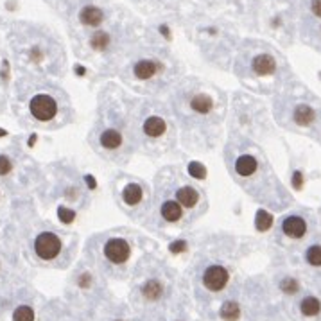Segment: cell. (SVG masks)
<instances>
[{
    "label": "cell",
    "instance_id": "6da1fadb",
    "mask_svg": "<svg viewBox=\"0 0 321 321\" xmlns=\"http://www.w3.org/2000/svg\"><path fill=\"white\" fill-rule=\"evenodd\" d=\"M34 251L42 260L56 259L61 251V241H59V237L51 233V231H43L34 241Z\"/></svg>",
    "mask_w": 321,
    "mask_h": 321
},
{
    "label": "cell",
    "instance_id": "7a4b0ae2",
    "mask_svg": "<svg viewBox=\"0 0 321 321\" xmlns=\"http://www.w3.org/2000/svg\"><path fill=\"white\" fill-rule=\"evenodd\" d=\"M29 108H31L33 117L42 120V122L52 120L57 113V104L51 95H36V97H33Z\"/></svg>",
    "mask_w": 321,
    "mask_h": 321
},
{
    "label": "cell",
    "instance_id": "3957f363",
    "mask_svg": "<svg viewBox=\"0 0 321 321\" xmlns=\"http://www.w3.org/2000/svg\"><path fill=\"white\" fill-rule=\"evenodd\" d=\"M129 253H131V248L124 239H109L104 244V255L113 264H124L129 259Z\"/></svg>",
    "mask_w": 321,
    "mask_h": 321
},
{
    "label": "cell",
    "instance_id": "277c9868",
    "mask_svg": "<svg viewBox=\"0 0 321 321\" xmlns=\"http://www.w3.org/2000/svg\"><path fill=\"white\" fill-rule=\"evenodd\" d=\"M228 271L222 266H210L203 273V283L205 287L210 291H221L228 283Z\"/></svg>",
    "mask_w": 321,
    "mask_h": 321
},
{
    "label": "cell",
    "instance_id": "5b68a950",
    "mask_svg": "<svg viewBox=\"0 0 321 321\" xmlns=\"http://www.w3.org/2000/svg\"><path fill=\"white\" fill-rule=\"evenodd\" d=\"M282 231L287 237L302 239V237L305 235V231H307V222H305L303 217H300V215H289V217L283 219Z\"/></svg>",
    "mask_w": 321,
    "mask_h": 321
},
{
    "label": "cell",
    "instance_id": "8992f818",
    "mask_svg": "<svg viewBox=\"0 0 321 321\" xmlns=\"http://www.w3.org/2000/svg\"><path fill=\"white\" fill-rule=\"evenodd\" d=\"M251 66H253V72L259 74V76H269V74L274 72V68H276V61H274V57L269 56V54H260V56H257L253 59Z\"/></svg>",
    "mask_w": 321,
    "mask_h": 321
},
{
    "label": "cell",
    "instance_id": "52a82bcc",
    "mask_svg": "<svg viewBox=\"0 0 321 321\" xmlns=\"http://www.w3.org/2000/svg\"><path fill=\"white\" fill-rule=\"evenodd\" d=\"M167 126H165V120L160 117H149L144 122V133L147 137H153V138H158L165 133Z\"/></svg>",
    "mask_w": 321,
    "mask_h": 321
},
{
    "label": "cell",
    "instance_id": "ba28073f",
    "mask_svg": "<svg viewBox=\"0 0 321 321\" xmlns=\"http://www.w3.org/2000/svg\"><path fill=\"white\" fill-rule=\"evenodd\" d=\"M293 118L298 126H311V124L314 122V118H316V111H314L311 106H307V104H300V106H296V109H294Z\"/></svg>",
    "mask_w": 321,
    "mask_h": 321
},
{
    "label": "cell",
    "instance_id": "9c48e42d",
    "mask_svg": "<svg viewBox=\"0 0 321 321\" xmlns=\"http://www.w3.org/2000/svg\"><path fill=\"white\" fill-rule=\"evenodd\" d=\"M257 160L253 158V156H250V155H242V156H239L237 158V161H235V170H237V174L239 176H251L253 172L257 170Z\"/></svg>",
    "mask_w": 321,
    "mask_h": 321
},
{
    "label": "cell",
    "instance_id": "30bf717a",
    "mask_svg": "<svg viewBox=\"0 0 321 321\" xmlns=\"http://www.w3.org/2000/svg\"><path fill=\"white\" fill-rule=\"evenodd\" d=\"M133 72H135V76L138 79H149V77H153L158 72V63L151 61V59H142V61H138L135 65Z\"/></svg>",
    "mask_w": 321,
    "mask_h": 321
},
{
    "label": "cell",
    "instance_id": "8fae6325",
    "mask_svg": "<svg viewBox=\"0 0 321 321\" xmlns=\"http://www.w3.org/2000/svg\"><path fill=\"white\" fill-rule=\"evenodd\" d=\"M142 196H144V190L138 183H129L124 187L122 190V199L126 205H138L142 201Z\"/></svg>",
    "mask_w": 321,
    "mask_h": 321
},
{
    "label": "cell",
    "instance_id": "7c38bea8",
    "mask_svg": "<svg viewBox=\"0 0 321 321\" xmlns=\"http://www.w3.org/2000/svg\"><path fill=\"white\" fill-rule=\"evenodd\" d=\"M176 198H178V203H180L181 207L192 208L194 205L198 203L199 194H198V190L192 189V187H183V189H180L176 192Z\"/></svg>",
    "mask_w": 321,
    "mask_h": 321
},
{
    "label": "cell",
    "instance_id": "4fadbf2b",
    "mask_svg": "<svg viewBox=\"0 0 321 321\" xmlns=\"http://www.w3.org/2000/svg\"><path fill=\"white\" fill-rule=\"evenodd\" d=\"M81 22L85 25H99L103 22V11L99 7H94V5H86L85 9L81 11L79 14Z\"/></svg>",
    "mask_w": 321,
    "mask_h": 321
},
{
    "label": "cell",
    "instance_id": "5bb4252c",
    "mask_svg": "<svg viewBox=\"0 0 321 321\" xmlns=\"http://www.w3.org/2000/svg\"><path fill=\"white\" fill-rule=\"evenodd\" d=\"M190 108H192L194 111H198V113L205 115V113H208V111L212 109V99H210L208 95H205V94L194 95L192 99H190Z\"/></svg>",
    "mask_w": 321,
    "mask_h": 321
},
{
    "label": "cell",
    "instance_id": "9a60e30c",
    "mask_svg": "<svg viewBox=\"0 0 321 321\" xmlns=\"http://www.w3.org/2000/svg\"><path fill=\"white\" fill-rule=\"evenodd\" d=\"M161 217L165 221L174 222L181 217V205L178 201H167L161 205Z\"/></svg>",
    "mask_w": 321,
    "mask_h": 321
},
{
    "label": "cell",
    "instance_id": "2e32d148",
    "mask_svg": "<svg viewBox=\"0 0 321 321\" xmlns=\"http://www.w3.org/2000/svg\"><path fill=\"white\" fill-rule=\"evenodd\" d=\"M120 144H122V135L115 129H106L101 135V146L106 147V149H117Z\"/></svg>",
    "mask_w": 321,
    "mask_h": 321
},
{
    "label": "cell",
    "instance_id": "e0dca14e",
    "mask_svg": "<svg viewBox=\"0 0 321 321\" xmlns=\"http://www.w3.org/2000/svg\"><path fill=\"white\" fill-rule=\"evenodd\" d=\"M300 311H302L303 316H318L321 311V303L318 298L314 296H307L303 298L302 303H300Z\"/></svg>",
    "mask_w": 321,
    "mask_h": 321
},
{
    "label": "cell",
    "instance_id": "ac0fdd59",
    "mask_svg": "<svg viewBox=\"0 0 321 321\" xmlns=\"http://www.w3.org/2000/svg\"><path fill=\"white\" fill-rule=\"evenodd\" d=\"M219 316L224 321H237L241 316V307L235 302H224L219 311Z\"/></svg>",
    "mask_w": 321,
    "mask_h": 321
},
{
    "label": "cell",
    "instance_id": "d6986e66",
    "mask_svg": "<svg viewBox=\"0 0 321 321\" xmlns=\"http://www.w3.org/2000/svg\"><path fill=\"white\" fill-rule=\"evenodd\" d=\"M161 293H163V287H161V283L158 280H149L142 287V294L147 300H158L161 296Z\"/></svg>",
    "mask_w": 321,
    "mask_h": 321
},
{
    "label": "cell",
    "instance_id": "ffe728a7",
    "mask_svg": "<svg viewBox=\"0 0 321 321\" xmlns=\"http://www.w3.org/2000/svg\"><path fill=\"white\" fill-rule=\"evenodd\" d=\"M271 224H273V215L268 214L266 210H259L257 212V217H255V226L259 231H266L269 230Z\"/></svg>",
    "mask_w": 321,
    "mask_h": 321
},
{
    "label": "cell",
    "instance_id": "44dd1931",
    "mask_svg": "<svg viewBox=\"0 0 321 321\" xmlns=\"http://www.w3.org/2000/svg\"><path fill=\"white\" fill-rule=\"evenodd\" d=\"M13 321H34V311L29 305H20L13 312Z\"/></svg>",
    "mask_w": 321,
    "mask_h": 321
},
{
    "label": "cell",
    "instance_id": "7402d4cb",
    "mask_svg": "<svg viewBox=\"0 0 321 321\" xmlns=\"http://www.w3.org/2000/svg\"><path fill=\"white\" fill-rule=\"evenodd\" d=\"M305 259H307V262L311 266H314V268H320L321 266V246H311L307 250V253H305Z\"/></svg>",
    "mask_w": 321,
    "mask_h": 321
},
{
    "label": "cell",
    "instance_id": "603a6c76",
    "mask_svg": "<svg viewBox=\"0 0 321 321\" xmlns=\"http://www.w3.org/2000/svg\"><path fill=\"white\" fill-rule=\"evenodd\" d=\"M189 172L192 178H196V180H203L205 176H207V169H205V165L203 163H199V161L189 163Z\"/></svg>",
    "mask_w": 321,
    "mask_h": 321
},
{
    "label": "cell",
    "instance_id": "cb8c5ba5",
    "mask_svg": "<svg viewBox=\"0 0 321 321\" xmlns=\"http://www.w3.org/2000/svg\"><path fill=\"white\" fill-rule=\"evenodd\" d=\"M280 289H282L285 294H296L300 285H298V282L294 278H283L282 282H280Z\"/></svg>",
    "mask_w": 321,
    "mask_h": 321
},
{
    "label": "cell",
    "instance_id": "d4e9b609",
    "mask_svg": "<svg viewBox=\"0 0 321 321\" xmlns=\"http://www.w3.org/2000/svg\"><path fill=\"white\" fill-rule=\"evenodd\" d=\"M92 47L95 49H106V45H108V34L106 33H97L94 34V38H92Z\"/></svg>",
    "mask_w": 321,
    "mask_h": 321
},
{
    "label": "cell",
    "instance_id": "484cf974",
    "mask_svg": "<svg viewBox=\"0 0 321 321\" xmlns=\"http://www.w3.org/2000/svg\"><path fill=\"white\" fill-rule=\"evenodd\" d=\"M57 217L68 224V222H72L76 219V212H74V210H68V208H65V207H59L57 208Z\"/></svg>",
    "mask_w": 321,
    "mask_h": 321
},
{
    "label": "cell",
    "instance_id": "4316f807",
    "mask_svg": "<svg viewBox=\"0 0 321 321\" xmlns=\"http://www.w3.org/2000/svg\"><path fill=\"white\" fill-rule=\"evenodd\" d=\"M11 160L7 156H0V176H5L11 170Z\"/></svg>",
    "mask_w": 321,
    "mask_h": 321
},
{
    "label": "cell",
    "instance_id": "83f0119b",
    "mask_svg": "<svg viewBox=\"0 0 321 321\" xmlns=\"http://www.w3.org/2000/svg\"><path fill=\"white\" fill-rule=\"evenodd\" d=\"M169 250L172 251V253H181V251L187 250V242H185V241H176V242H172V244L169 246Z\"/></svg>",
    "mask_w": 321,
    "mask_h": 321
},
{
    "label": "cell",
    "instance_id": "f1b7e54d",
    "mask_svg": "<svg viewBox=\"0 0 321 321\" xmlns=\"http://www.w3.org/2000/svg\"><path fill=\"white\" fill-rule=\"evenodd\" d=\"M293 185H294V189H302L303 176H302V172H300V170H296V172L293 174Z\"/></svg>",
    "mask_w": 321,
    "mask_h": 321
},
{
    "label": "cell",
    "instance_id": "f546056e",
    "mask_svg": "<svg viewBox=\"0 0 321 321\" xmlns=\"http://www.w3.org/2000/svg\"><path fill=\"white\" fill-rule=\"evenodd\" d=\"M312 13L321 18V0H312Z\"/></svg>",
    "mask_w": 321,
    "mask_h": 321
},
{
    "label": "cell",
    "instance_id": "4dcf8cb0",
    "mask_svg": "<svg viewBox=\"0 0 321 321\" xmlns=\"http://www.w3.org/2000/svg\"><path fill=\"white\" fill-rule=\"evenodd\" d=\"M90 274H83V276H81V280H79V285L81 287H88V285H90Z\"/></svg>",
    "mask_w": 321,
    "mask_h": 321
},
{
    "label": "cell",
    "instance_id": "1f68e13d",
    "mask_svg": "<svg viewBox=\"0 0 321 321\" xmlns=\"http://www.w3.org/2000/svg\"><path fill=\"white\" fill-rule=\"evenodd\" d=\"M86 183H88L90 189H95V180L92 178V176H86Z\"/></svg>",
    "mask_w": 321,
    "mask_h": 321
},
{
    "label": "cell",
    "instance_id": "d6a6232c",
    "mask_svg": "<svg viewBox=\"0 0 321 321\" xmlns=\"http://www.w3.org/2000/svg\"><path fill=\"white\" fill-rule=\"evenodd\" d=\"M34 142H36V137H34V135H33V137H31V138H29V146H33V144H34Z\"/></svg>",
    "mask_w": 321,
    "mask_h": 321
},
{
    "label": "cell",
    "instance_id": "836d02e7",
    "mask_svg": "<svg viewBox=\"0 0 321 321\" xmlns=\"http://www.w3.org/2000/svg\"><path fill=\"white\" fill-rule=\"evenodd\" d=\"M5 135H7V133H5L4 129H0V137H5Z\"/></svg>",
    "mask_w": 321,
    "mask_h": 321
}]
</instances>
